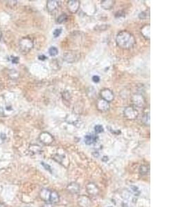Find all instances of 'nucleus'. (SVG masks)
<instances>
[{"label":"nucleus","instance_id":"nucleus-1","mask_svg":"<svg viewBox=\"0 0 185 207\" xmlns=\"http://www.w3.org/2000/svg\"><path fill=\"white\" fill-rule=\"evenodd\" d=\"M116 41L117 45L123 49H130L135 43L134 36L130 32L126 31H122L119 33L117 36Z\"/></svg>","mask_w":185,"mask_h":207},{"label":"nucleus","instance_id":"nucleus-2","mask_svg":"<svg viewBox=\"0 0 185 207\" xmlns=\"http://www.w3.org/2000/svg\"><path fill=\"white\" fill-rule=\"evenodd\" d=\"M19 49L23 53L26 54L34 47V42L29 37H24L19 40Z\"/></svg>","mask_w":185,"mask_h":207},{"label":"nucleus","instance_id":"nucleus-25","mask_svg":"<svg viewBox=\"0 0 185 207\" xmlns=\"http://www.w3.org/2000/svg\"><path fill=\"white\" fill-rule=\"evenodd\" d=\"M41 164H42V166H43V167H44V168H45L46 170H47L48 171H49V172H51V173H52V168H51L50 166L48 165L47 164L44 163V162H41Z\"/></svg>","mask_w":185,"mask_h":207},{"label":"nucleus","instance_id":"nucleus-18","mask_svg":"<svg viewBox=\"0 0 185 207\" xmlns=\"http://www.w3.org/2000/svg\"><path fill=\"white\" fill-rule=\"evenodd\" d=\"M29 150L32 153H39L41 152V147L37 144H32L29 146Z\"/></svg>","mask_w":185,"mask_h":207},{"label":"nucleus","instance_id":"nucleus-26","mask_svg":"<svg viewBox=\"0 0 185 207\" xmlns=\"http://www.w3.org/2000/svg\"><path fill=\"white\" fill-rule=\"evenodd\" d=\"M148 15V14H147L146 11H145V12H142L140 13L139 15V17L140 19H145V18H146Z\"/></svg>","mask_w":185,"mask_h":207},{"label":"nucleus","instance_id":"nucleus-5","mask_svg":"<svg viewBox=\"0 0 185 207\" xmlns=\"http://www.w3.org/2000/svg\"><path fill=\"white\" fill-rule=\"evenodd\" d=\"M101 98L103 100H105L107 102H110L113 100L114 99V94L112 92L111 90L108 89H104L101 92Z\"/></svg>","mask_w":185,"mask_h":207},{"label":"nucleus","instance_id":"nucleus-31","mask_svg":"<svg viewBox=\"0 0 185 207\" xmlns=\"http://www.w3.org/2000/svg\"><path fill=\"white\" fill-rule=\"evenodd\" d=\"M4 109L1 106H0V116H4Z\"/></svg>","mask_w":185,"mask_h":207},{"label":"nucleus","instance_id":"nucleus-6","mask_svg":"<svg viewBox=\"0 0 185 207\" xmlns=\"http://www.w3.org/2000/svg\"><path fill=\"white\" fill-rule=\"evenodd\" d=\"M77 203L80 207H90L91 200L86 195H80L77 199Z\"/></svg>","mask_w":185,"mask_h":207},{"label":"nucleus","instance_id":"nucleus-34","mask_svg":"<svg viewBox=\"0 0 185 207\" xmlns=\"http://www.w3.org/2000/svg\"><path fill=\"white\" fill-rule=\"evenodd\" d=\"M0 207H6V206H5L4 204L0 202Z\"/></svg>","mask_w":185,"mask_h":207},{"label":"nucleus","instance_id":"nucleus-15","mask_svg":"<svg viewBox=\"0 0 185 207\" xmlns=\"http://www.w3.org/2000/svg\"><path fill=\"white\" fill-rule=\"evenodd\" d=\"M141 32L143 37L146 39H150V36H151V31H150V26L149 25H145L143 28L141 29Z\"/></svg>","mask_w":185,"mask_h":207},{"label":"nucleus","instance_id":"nucleus-11","mask_svg":"<svg viewBox=\"0 0 185 207\" xmlns=\"http://www.w3.org/2000/svg\"><path fill=\"white\" fill-rule=\"evenodd\" d=\"M80 6V2L76 0H72L68 1V9L72 13H76L78 10Z\"/></svg>","mask_w":185,"mask_h":207},{"label":"nucleus","instance_id":"nucleus-37","mask_svg":"<svg viewBox=\"0 0 185 207\" xmlns=\"http://www.w3.org/2000/svg\"><path fill=\"white\" fill-rule=\"evenodd\" d=\"M109 207H112V206H109Z\"/></svg>","mask_w":185,"mask_h":207},{"label":"nucleus","instance_id":"nucleus-21","mask_svg":"<svg viewBox=\"0 0 185 207\" xmlns=\"http://www.w3.org/2000/svg\"><path fill=\"white\" fill-rule=\"evenodd\" d=\"M67 15L65 14H62L61 15H60L58 17L57 19V23H58V24H62V23L65 22V21H67Z\"/></svg>","mask_w":185,"mask_h":207},{"label":"nucleus","instance_id":"nucleus-17","mask_svg":"<svg viewBox=\"0 0 185 207\" xmlns=\"http://www.w3.org/2000/svg\"><path fill=\"white\" fill-rule=\"evenodd\" d=\"M114 1L111 0H105V1H101V6L104 9H110L114 6Z\"/></svg>","mask_w":185,"mask_h":207},{"label":"nucleus","instance_id":"nucleus-4","mask_svg":"<svg viewBox=\"0 0 185 207\" xmlns=\"http://www.w3.org/2000/svg\"><path fill=\"white\" fill-rule=\"evenodd\" d=\"M86 190L90 196H97L100 193V189L98 186L94 182H89L86 185Z\"/></svg>","mask_w":185,"mask_h":207},{"label":"nucleus","instance_id":"nucleus-36","mask_svg":"<svg viewBox=\"0 0 185 207\" xmlns=\"http://www.w3.org/2000/svg\"><path fill=\"white\" fill-rule=\"evenodd\" d=\"M25 207H31V206H25Z\"/></svg>","mask_w":185,"mask_h":207},{"label":"nucleus","instance_id":"nucleus-23","mask_svg":"<svg viewBox=\"0 0 185 207\" xmlns=\"http://www.w3.org/2000/svg\"><path fill=\"white\" fill-rule=\"evenodd\" d=\"M131 190L132 191H133V194L136 195V196H138V195L140 194V190H139V188L137 186H131Z\"/></svg>","mask_w":185,"mask_h":207},{"label":"nucleus","instance_id":"nucleus-30","mask_svg":"<svg viewBox=\"0 0 185 207\" xmlns=\"http://www.w3.org/2000/svg\"><path fill=\"white\" fill-rule=\"evenodd\" d=\"M47 57H46V56H44V55H40L39 56V57H38V59H40V60H42V61H44V60H45V59H47Z\"/></svg>","mask_w":185,"mask_h":207},{"label":"nucleus","instance_id":"nucleus-20","mask_svg":"<svg viewBox=\"0 0 185 207\" xmlns=\"http://www.w3.org/2000/svg\"><path fill=\"white\" fill-rule=\"evenodd\" d=\"M49 53L51 56L52 57H54V56H56L58 54V50L56 47H54V46H52L50 49H49Z\"/></svg>","mask_w":185,"mask_h":207},{"label":"nucleus","instance_id":"nucleus-19","mask_svg":"<svg viewBox=\"0 0 185 207\" xmlns=\"http://www.w3.org/2000/svg\"><path fill=\"white\" fill-rule=\"evenodd\" d=\"M149 172V167L146 165H141L139 167V173L141 175H146Z\"/></svg>","mask_w":185,"mask_h":207},{"label":"nucleus","instance_id":"nucleus-35","mask_svg":"<svg viewBox=\"0 0 185 207\" xmlns=\"http://www.w3.org/2000/svg\"><path fill=\"white\" fill-rule=\"evenodd\" d=\"M1 37H2V33H1V31H0V40H1Z\"/></svg>","mask_w":185,"mask_h":207},{"label":"nucleus","instance_id":"nucleus-28","mask_svg":"<svg viewBox=\"0 0 185 207\" xmlns=\"http://www.w3.org/2000/svg\"><path fill=\"white\" fill-rule=\"evenodd\" d=\"M92 81L95 83H98L99 81H100V78H99V76L95 75L93 76V77H92Z\"/></svg>","mask_w":185,"mask_h":207},{"label":"nucleus","instance_id":"nucleus-8","mask_svg":"<svg viewBox=\"0 0 185 207\" xmlns=\"http://www.w3.org/2000/svg\"><path fill=\"white\" fill-rule=\"evenodd\" d=\"M124 115L129 120H134L137 117L138 112L133 107H127L124 110Z\"/></svg>","mask_w":185,"mask_h":207},{"label":"nucleus","instance_id":"nucleus-29","mask_svg":"<svg viewBox=\"0 0 185 207\" xmlns=\"http://www.w3.org/2000/svg\"><path fill=\"white\" fill-rule=\"evenodd\" d=\"M0 138L2 140H5L6 138V135L5 133H1L0 134Z\"/></svg>","mask_w":185,"mask_h":207},{"label":"nucleus","instance_id":"nucleus-27","mask_svg":"<svg viewBox=\"0 0 185 207\" xmlns=\"http://www.w3.org/2000/svg\"><path fill=\"white\" fill-rule=\"evenodd\" d=\"M11 62H12L13 64H17V63L19 62V57H13V56H12V57H11Z\"/></svg>","mask_w":185,"mask_h":207},{"label":"nucleus","instance_id":"nucleus-16","mask_svg":"<svg viewBox=\"0 0 185 207\" xmlns=\"http://www.w3.org/2000/svg\"><path fill=\"white\" fill-rule=\"evenodd\" d=\"M133 102L137 106H142L144 104V101H143V97L141 95H135L133 97Z\"/></svg>","mask_w":185,"mask_h":207},{"label":"nucleus","instance_id":"nucleus-33","mask_svg":"<svg viewBox=\"0 0 185 207\" xmlns=\"http://www.w3.org/2000/svg\"><path fill=\"white\" fill-rule=\"evenodd\" d=\"M6 110H12V107H11V106H7V107H6Z\"/></svg>","mask_w":185,"mask_h":207},{"label":"nucleus","instance_id":"nucleus-12","mask_svg":"<svg viewBox=\"0 0 185 207\" xmlns=\"http://www.w3.org/2000/svg\"><path fill=\"white\" fill-rule=\"evenodd\" d=\"M97 108L99 109L101 111H107L108 110L109 108H110V105H109L108 102H105L103 99H100V100L98 101V103L97 104Z\"/></svg>","mask_w":185,"mask_h":207},{"label":"nucleus","instance_id":"nucleus-7","mask_svg":"<svg viewBox=\"0 0 185 207\" xmlns=\"http://www.w3.org/2000/svg\"><path fill=\"white\" fill-rule=\"evenodd\" d=\"M67 190L72 195L78 194L80 190V184L76 182H71L67 186Z\"/></svg>","mask_w":185,"mask_h":207},{"label":"nucleus","instance_id":"nucleus-9","mask_svg":"<svg viewBox=\"0 0 185 207\" xmlns=\"http://www.w3.org/2000/svg\"><path fill=\"white\" fill-rule=\"evenodd\" d=\"M60 1H55V0H49L47 3V8L49 11V12H54L56 10L58 9V8L60 6Z\"/></svg>","mask_w":185,"mask_h":207},{"label":"nucleus","instance_id":"nucleus-3","mask_svg":"<svg viewBox=\"0 0 185 207\" xmlns=\"http://www.w3.org/2000/svg\"><path fill=\"white\" fill-rule=\"evenodd\" d=\"M39 140L44 145H49L54 142V139L52 134L48 132H42L40 134Z\"/></svg>","mask_w":185,"mask_h":207},{"label":"nucleus","instance_id":"nucleus-10","mask_svg":"<svg viewBox=\"0 0 185 207\" xmlns=\"http://www.w3.org/2000/svg\"><path fill=\"white\" fill-rule=\"evenodd\" d=\"M60 202V195L55 190H52L49 196V202L52 204H56Z\"/></svg>","mask_w":185,"mask_h":207},{"label":"nucleus","instance_id":"nucleus-22","mask_svg":"<svg viewBox=\"0 0 185 207\" xmlns=\"http://www.w3.org/2000/svg\"><path fill=\"white\" fill-rule=\"evenodd\" d=\"M95 130L96 133H101V132H103V127L102 126V125H97L95 126Z\"/></svg>","mask_w":185,"mask_h":207},{"label":"nucleus","instance_id":"nucleus-14","mask_svg":"<svg viewBox=\"0 0 185 207\" xmlns=\"http://www.w3.org/2000/svg\"><path fill=\"white\" fill-rule=\"evenodd\" d=\"M97 139H98V137L97 135H94V134H87L85 136L84 142L87 145H91L95 143L97 141Z\"/></svg>","mask_w":185,"mask_h":207},{"label":"nucleus","instance_id":"nucleus-32","mask_svg":"<svg viewBox=\"0 0 185 207\" xmlns=\"http://www.w3.org/2000/svg\"><path fill=\"white\" fill-rule=\"evenodd\" d=\"M42 207H53V204L50 203H46L42 206Z\"/></svg>","mask_w":185,"mask_h":207},{"label":"nucleus","instance_id":"nucleus-13","mask_svg":"<svg viewBox=\"0 0 185 207\" xmlns=\"http://www.w3.org/2000/svg\"><path fill=\"white\" fill-rule=\"evenodd\" d=\"M52 190L48 189V188H42L40 192V198L46 202H49V196Z\"/></svg>","mask_w":185,"mask_h":207},{"label":"nucleus","instance_id":"nucleus-24","mask_svg":"<svg viewBox=\"0 0 185 207\" xmlns=\"http://www.w3.org/2000/svg\"><path fill=\"white\" fill-rule=\"evenodd\" d=\"M61 33H62V29H55V31H54V36L55 37H58V36H60Z\"/></svg>","mask_w":185,"mask_h":207}]
</instances>
